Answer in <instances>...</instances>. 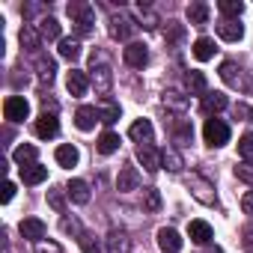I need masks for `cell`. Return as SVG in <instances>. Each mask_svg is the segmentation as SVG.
<instances>
[{"instance_id":"obj_12","label":"cell","mask_w":253,"mask_h":253,"mask_svg":"<svg viewBox=\"0 0 253 253\" xmlns=\"http://www.w3.org/2000/svg\"><path fill=\"white\" fill-rule=\"evenodd\" d=\"M158 247H161V253H179L182 250V238H179V232L176 229H158Z\"/></svg>"},{"instance_id":"obj_7","label":"cell","mask_w":253,"mask_h":253,"mask_svg":"<svg viewBox=\"0 0 253 253\" xmlns=\"http://www.w3.org/2000/svg\"><path fill=\"white\" fill-rule=\"evenodd\" d=\"M220 78H223V84L226 86H232V89H247V81H244V75H241V69L235 66V63H220Z\"/></svg>"},{"instance_id":"obj_22","label":"cell","mask_w":253,"mask_h":253,"mask_svg":"<svg viewBox=\"0 0 253 253\" xmlns=\"http://www.w3.org/2000/svg\"><path fill=\"white\" fill-rule=\"evenodd\" d=\"M54 158H57V164H60V167H75L81 155H78V149H75L72 143H63V146H57Z\"/></svg>"},{"instance_id":"obj_47","label":"cell","mask_w":253,"mask_h":253,"mask_svg":"<svg viewBox=\"0 0 253 253\" xmlns=\"http://www.w3.org/2000/svg\"><path fill=\"white\" fill-rule=\"evenodd\" d=\"M241 209H244V214H253V191H247L241 197Z\"/></svg>"},{"instance_id":"obj_1","label":"cell","mask_w":253,"mask_h":253,"mask_svg":"<svg viewBox=\"0 0 253 253\" xmlns=\"http://www.w3.org/2000/svg\"><path fill=\"white\" fill-rule=\"evenodd\" d=\"M89 81H92L95 92L107 95V89H110V84H113V75H110V66L104 63L101 54H92V60H89Z\"/></svg>"},{"instance_id":"obj_13","label":"cell","mask_w":253,"mask_h":253,"mask_svg":"<svg viewBox=\"0 0 253 253\" xmlns=\"http://www.w3.org/2000/svg\"><path fill=\"white\" fill-rule=\"evenodd\" d=\"M95 122H98V110H95V107H89V104L78 107V113H75V125H78L81 131H92V128H95Z\"/></svg>"},{"instance_id":"obj_46","label":"cell","mask_w":253,"mask_h":253,"mask_svg":"<svg viewBox=\"0 0 253 253\" xmlns=\"http://www.w3.org/2000/svg\"><path fill=\"white\" fill-rule=\"evenodd\" d=\"M12 197H15V182H6L3 191H0V203H9Z\"/></svg>"},{"instance_id":"obj_5","label":"cell","mask_w":253,"mask_h":253,"mask_svg":"<svg viewBox=\"0 0 253 253\" xmlns=\"http://www.w3.org/2000/svg\"><path fill=\"white\" fill-rule=\"evenodd\" d=\"M137 161L143 164L146 173H158V170H161V152H158L155 146H149V143L137 146Z\"/></svg>"},{"instance_id":"obj_6","label":"cell","mask_w":253,"mask_h":253,"mask_svg":"<svg viewBox=\"0 0 253 253\" xmlns=\"http://www.w3.org/2000/svg\"><path fill=\"white\" fill-rule=\"evenodd\" d=\"M33 131H36V137H42V140H48V137H54L57 131H60V122H57V116L54 113H42L36 122H33Z\"/></svg>"},{"instance_id":"obj_39","label":"cell","mask_w":253,"mask_h":253,"mask_svg":"<svg viewBox=\"0 0 253 253\" xmlns=\"http://www.w3.org/2000/svg\"><path fill=\"white\" fill-rule=\"evenodd\" d=\"M238 155L244 161H253V131H247L241 140H238Z\"/></svg>"},{"instance_id":"obj_36","label":"cell","mask_w":253,"mask_h":253,"mask_svg":"<svg viewBox=\"0 0 253 253\" xmlns=\"http://www.w3.org/2000/svg\"><path fill=\"white\" fill-rule=\"evenodd\" d=\"M54 72H57L54 60H51V57H39V81H42V84H51V81H54Z\"/></svg>"},{"instance_id":"obj_30","label":"cell","mask_w":253,"mask_h":253,"mask_svg":"<svg viewBox=\"0 0 253 253\" xmlns=\"http://www.w3.org/2000/svg\"><path fill=\"white\" fill-rule=\"evenodd\" d=\"M95 149H98L101 155H113V152L119 149V137H116L113 131H104V134L98 137V143H95Z\"/></svg>"},{"instance_id":"obj_41","label":"cell","mask_w":253,"mask_h":253,"mask_svg":"<svg viewBox=\"0 0 253 253\" xmlns=\"http://www.w3.org/2000/svg\"><path fill=\"white\" fill-rule=\"evenodd\" d=\"M164 36H167L170 42H179V39L185 36V27H182L179 21H167V30H164Z\"/></svg>"},{"instance_id":"obj_20","label":"cell","mask_w":253,"mask_h":253,"mask_svg":"<svg viewBox=\"0 0 253 253\" xmlns=\"http://www.w3.org/2000/svg\"><path fill=\"white\" fill-rule=\"evenodd\" d=\"M66 191H69L72 203H78V206H86V203H89V185H86L84 179H72Z\"/></svg>"},{"instance_id":"obj_49","label":"cell","mask_w":253,"mask_h":253,"mask_svg":"<svg viewBox=\"0 0 253 253\" xmlns=\"http://www.w3.org/2000/svg\"><path fill=\"white\" fill-rule=\"evenodd\" d=\"M63 229H66V232H78V235H81V232H84V229H81V226H78V220H69V217H66V220H63Z\"/></svg>"},{"instance_id":"obj_40","label":"cell","mask_w":253,"mask_h":253,"mask_svg":"<svg viewBox=\"0 0 253 253\" xmlns=\"http://www.w3.org/2000/svg\"><path fill=\"white\" fill-rule=\"evenodd\" d=\"M140 24H143L146 30H152V27L158 24V15H155V12H152L146 3H143V0H140Z\"/></svg>"},{"instance_id":"obj_26","label":"cell","mask_w":253,"mask_h":253,"mask_svg":"<svg viewBox=\"0 0 253 253\" xmlns=\"http://www.w3.org/2000/svg\"><path fill=\"white\" fill-rule=\"evenodd\" d=\"M217 9L223 12V18H226V21H238V15L244 12V3H241V0H220Z\"/></svg>"},{"instance_id":"obj_32","label":"cell","mask_w":253,"mask_h":253,"mask_svg":"<svg viewBox=\"0 0 253 253\" xmlns=\"http://www.w3.org/2000/svg\"><path fill=\"white\" fill-rule=\"evenodd\" d=\"M98 119L107 122V125H113V122L119 119V104L110 101V98H104V101H101V110H98Z\"/></svg>"},{"instance_id":"obj_23","label":"cell","mask_w":253,"mask_h":253,"mask_svg":"<svg viewBox=\"0 0 253 253\" xmlns=\"http://www.w3.org/2000/svg\"><path fill=\"white\" fill-rule=\"evenodd\" d=\"M188 232H191V238H194L197 244H209V241H211V226H209L206 220H191V223H188Z\"/></svg>"},{"instance_id":"obj_37","label":"cell","mask_w":253,"mask_h":253,"mask_svg":"<svg viewBox=\"0 0 253 253\" xmlns=\"http://www.w3.org/2000/svg\"><path fill=\"white\" fill-rule=\"evenodd\" d=\"M143 206H146V211H161V191L158 188H146L143 191Z\"/></svg>"},{"instance_id":"obj_3","label":"cell","mask_w":253,"mask_h":253,"mask_svg":"<svg viewBox=\"0 0 253 253\" xmlns=\"http://www.w3.org/2000/svg\"><path fill=\"white\" fill-rule=\"evenodd\" d=\"M203 137H206L209 146H223V143L229 140V125L220 122V119H206V125H203Z\"/></svg>"},{"instance_id":"obj_38","label":"cell","mask_w":253,"mask_h":253,"mask_svg":"<svg viewBox=\"0 0 253 253\" xmlns=\"http://www.w3.org/2000/svg\"><path fill=\"white\" fill-rule=\"evenodd\" d=\"M78 244H81L84 253H101V244H98V238L92 232H81L78 235Z\"/></svg>"},{"instance_id":"obj_11","label":"cell","mask_w":253,"mask_h":253,"mask_svg":"<svg viewBox=\"0 0 253 253\" xmlns=\"http://www.w3.org/2000/svg\"><path fill=\"white\" fill-rule=\"evenodd\" d=\"M191 194H194L203 206H214V188H211L206 179L194 176V179H191Z\"/></svg>"},{"instance_id":"obj_2","label":"cell","mask_w":253,"mask_h":253,"mask_svg":"<svg viewBox=\"0 0 253 253\" xmlns=\"http://www.w3.org/2000/svg\"><path fill=\"white\" fill-rule=\"evenodd\" d=\"M137 27H140V24H134L128 15H110V21H107V33H110V39H116V42H128Z\"/></svg>"},{"instance_id":"obj_17","label":"cell","mask_w":253,"mask_h":253,"mask_svg":"<svg viewBox=\"0 0 253 253\" xmlns=\"http://www.w3.org/2000/svg\"><path fill=\"white\" fill-rule=\"evenodd\" d=\"M217 36L223 39V42H241V36H244V27L238 24V21H220L217 24Z\"/></svg>"},{"instance_id":"obj_25","label":"cell","mask_w":253,"mask_h":253,"mask_svg":"<svg viewBox=\"0 0 253 253\" xmlns=\"http://www.w3.org/2000/svg\"><path fill=\"white\" fill-rule=\"evenodd\" d=\"M188 92L191 95H206L209 92V81L203 72H188Z\"/></svg>"},{"instance_id":"obj_43","label":"cell","mask_w":253,"mask_h":253,"mask_svg":"<svg viewBox=\"0 0 253 253\" xmlns=\"http://www.w3.org/2000/svg\"><path fill=\"white\" fill-rule=\"evenodd\" d=\"M48 206H51L54 211H63V209H66V200H63V191H57V188H54V191H48Z\"/></svg>"},{"instance_id":"obj_19","label":"cell","mask_w":253,"mask_h":253,"mask_svg":"<svg viewBox=\"0 0 253 253\" xmlns=\"http://www.w3.org/2000/svg\"><path fill=\"white\" fill-rule=\"evenodd\" d=\"M128 137H131V140H137L140 146H143V143H149V140H152V122H149V119H137L131 128H128Z\"/></svg>"},{"instance_id":"obj_48","label":"cell","mask_w":253,"mask_h":253,"mask_svg":"<svg viewBox=\"0 0 253 253\" xmlns=\"http://www.w3.org/2000/svg\"><path fill=\"white\" fill-rule=\"evenodd\" d=\"M235 116H241V119H253V110H250L247 104H235Z\"/></svg>"},{"instance_id":"obj_27","label":"cell","mask_w":253,"mask_h":253,"mask_svg":"<svg viewBox=\"0 0 253 253\" xmlns=\"http://www.w3.org/2000/svg\"><path fill=\"white\" fill-rule=\"evenodd\" d=\"M214 51H217V48H214V42H211V39H206V36L194 42V57H197L200 63L211 60V57H214Z\"/></svg>"},{"instance_id":"obj_15","label":"cell","mask_w":253,"mask_h":253,"mask_svg":"<svg viewBox=\"0 0 253 253\" xmlns=\"http://www.w3.org/2000/svg\"><path fill=\"white\" fill-rule=\"evenodd\" d=\"M18 229H21V235H24V238H30V241H36V244H39V241L45 238V223H42L39 217H24Z\"/></svg>"},{"instance_id":"obj_9","label":"cell","mask_w":253,"mask_h":253,"mask_svg":"<svg viewBox=\"0 0 253 253\" xmlns=\"http://www.w3.org/2000/svg\"><path fill=\"white\" fill-rule=\"evenodd\" d=\"M128 250H131L128 232H122V229H110L107 232V253H128Z\"/></svg>"},{"instance_id":"obj_31","label":"cell","mask_w":253,"mask_h":253,"mask_svg":"<svg viewBox=\"0 0 253 253\" xmlns=\"http://www.w3.org/2000/svg\"><path fill=\"white\" fill-rule=\"evenodd\" d=\"M12 158H15V164H21V167H30V164L36 161V146H30V143H21V146L12 152Z\"/></svg>"},{"instance_id":"obj_18","label":"cell","mask_w":253,"mask_h":253,"mask_svg":"<svg viewBox=\"0 0 253 253\" xmlns=\"http://www.w3.org/2000/svg\"><path fill=\"white\" fill-rule=\"evenodd\" d=\"M140 185V176H137V170L134 167H122L119 170V176H116V188L125 194V191H134Z\"/></svg>"},{"instance_id":"obj_10","label":"cell","mask_w":253,"mask_h":253,"mask_svg":"<svg viewBox=\"0 0 253 253\" xmlns=\"http://www.w3.org/2000/svg\"><path fill=\"white\" fill-rule=\"evenodd\" d=\"M18 42H21V48H24V51H30V54H36V51L42 48V33H39L36 27H30V24H24V27H21V33H18Z\"/></svg>"},{"instance_id":"obj_35","label":"cell","mask_w":253,"mask_h":253,"mask_svg":"<svg viewBox=\"0 0 253 253\" xmlns=\"http://www.w3.org/2000/svg\"><path fill=\"white\" fill-rule=\"evenodd\" d=\"M164 104H167V107H173V110H179V113H182V110H185V107H188V98H185V95H182V92H176V89H164Z\"/></svg>"},{"instance_id":"obj_21","label":"cell","mask_w":253,"mask_h":253,"mask_svg":"<svg viewBox=\"0 0 253 253\" xmlns=\"http://www.w3.org/2000/svg\"><path fill=\"white\" fill-rule=\"evenodd\" d=\"M48 179V167L42 164H30V167H21V182L24 185H39Z\"/></svg>"},{"instance_id":"obj_8","label":"cell","mask_w":253,"mask_h":253,"mask_svg":"<svg viewBox=\"0 0 253 253\" xmlns=\"http://www.w3.org/2000/svg\"><path fill=\"white\" fill-rule=\"evenodd\" d=\"M125 63H128L131 69H143V66L149 63V51H146V45H140V42H128V48H125Z\"/></svg>"},{"instance_id":"obj_42","label":"cell","mask_w":253,"mask_h":253,"mask_svg":"<svg viewBox=\"0 0 253 253\" xmlns=\"http://www.w3.org/2000/svg\"><path fill=\"white\" fill-rule=\"evenodd\" d=\"M173 137H176V143H179V146H188V143H191V137H194L191 125H179V128L173 131Z\"/></svg>"},{"instance_id":"obj_45","label":"cell","mask_w":253,"mask_h":253,"mask_svg":"<svg viewBox=\"0 0 253 253\" xmlns=\"http://www.w3.org/2000/svg\"><path fill=\"white\" fill-rule=\"evenodd\" d=\"M36 253H63V247L54 244V241H39L36 244Z\"/></svg>"},{"instance_id":"obj_29","label":"cell","mask_w":253,"mask_h":253,"mask_svg":"<svg viewBox=\"0 0 253 253\" xmlns=\"http://www.w3.org/2000/svg\"><path fill=\"white\" fill-rule=\"evenodd\" d=\"M60 21L57 18H42L39 21V33H42V39H48V42H54V39H60Z\"/></svg>"},{"instance_id":"obj_44","label":"cell","mask_w":253,"mask_h":253,"mask_svg":"<svg viewBox=\"0 0 253 253\" xmlns=\"http://www.w3.org/2000/svg\"><path fill=\"white\" fill-rule=\"evenodd\" d=\"M235 176H238L241 182H247V185H253V164H250V161H244V164H238V167H235Z\"/></svg>"},{"instance_id":"obj_14","label":"cell","mask_w":253,"mask_h":253,"mask_svg":"<svg viewBox=\"0 0 253 253\" xmlns=\"http://www.w3.org/2000/svg\"><path fill=\"white\" fill-rule=\"evenodd\" d=\"M66 86H69V92H72V95H84V92L89 89V75H86V72H81V69H72V72H69V78H66Z\"/></svg>"},{"instance_id":"obj_28","label":"cell","mask_w":253,"mask_h":253,"mask_svg":"<svg viewBox=\"0 0 253 253\" xmlns=\"http://www.w3.org/2000/svg\"><path fill=\"white\" fill-rule=\"evenodd\" d=\"M188 21L197 24V27H203V24L209 21V6L200 3V0H197V3H191V6H188Z\"/></svg>"},{"instance_id":"obj_34","label":"cell","mask_w":253,"mask_h":253,"mask_svg":"<svg viewBox=\"0 0 253 253\" xmlns=\"http://www.w3.org/2000/svg\"><path fill=\"white\" fill-rule=\"evenodd\" d=\"M60 57H66L69 63H75V60L81 57V45H78V39H63V42H60Z\"/></svg>"},{"instance_id":"obj_24","label":"cell","mask_w":253,"mask_h":253,"mask_svg":"<svg viewBox=\"0 0 253 253\" xmlns=\"http://www.w3.org/2000/svg\"><path fill=\"white\" fill-rule=\"evenodd\" d=\"M229 104V98L223 95V92H206L203 95V110L206 113H217V110H223Z\"/></svg>"},{"instance_id":"obj_16","label":"cell","mask_w":253,"mask_h":253,"mask_svg":"<svg viewBox=\"0 0 253 253\" xmlns=\"http://www.w3.org/2000/svg\"><path fill=\"white\" fill-rule=\"evenodd\" d=\"M69 18H72V24H81V21H92L95 18V12H92V6L89 3H84V0H72L69 3Z\"/></svg>"},{"instance_id":"obj_4","label":"cell","mask_w":253,"mask_h":253,"mask_svg":"<svg viewBox=\"0 0 253 253\" xmlns=\"http://www.w3.org/2000/svg\"><path fill=\"white\" fill-rule=\"evenodd\" d=\"M3 116H6L9 122H24V119L30 116L27 98H24V95H9V98L3 101Z\"/></svg>"},{"instance_id":"obj_33","label":"cell","mask_w":253,"mask_h":253,"mask_svg":"<svg viewBox=\"0 0 253 253\" xmlns=\"http://www.w3.org/2000/svg\"><path fill=\"white\" fill-rule=\"evenodd\" d=\"M161 164H164L167 170H173V173H179V170L185 167V161H182V155H179L176 149H164V152H161Z\"/></svg>"}]
</instances>
